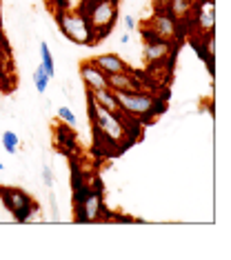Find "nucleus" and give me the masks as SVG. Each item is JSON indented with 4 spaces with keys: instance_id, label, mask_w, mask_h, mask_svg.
Returning <instances> with one entry per match:
<instances>
[{
    "instance_id": "f257e3e1",
    "label": "nucleus",
    "mask_w": 231,
    "mask_h": 260,
    "mask_svg": "<svg viewBox=\"0 0 231 260\" xmlns=\"http://www.w3.org/2000/svg\"><path fill=\"white\" fill-rule=\"evenodd\" d=\"M87 111L91 118L93 134L103 145H109L114 151H124L140 136V120L129 114H111L105 107L87 98Z\"/></svg>"
},
{
    "instance_id": "f03ea898",
    "label": "nucleus",
    "mask_w": 231,
    "mask_h": 260,
    "mask_svg": "<svg viewBox=\"0 0 231 260\" xmlns=\"http://www.w3.org/2000/svg\"><path fill=\"white\" fill-rule=\"evenodd\" d=\"M116 103L124 114L138 118L140 122H149V118H156L158 114L164 111V96H156L149 91H134V93H122L114 91Z\"/></svg>"
},
{
    "instance_id": "7ed1b4c3",
    "label": "nucleus",
    "mask_w": 231,
    "mask_h": 260,
    "mask_svg": "<svg viewBox=\"0 0 231 260\" xmlns=\"http://www.w3.org/2000/svg\"><path fill=\"white\" fill-rule=\"evenodd\" d=\"M118 7H120V0H82L80 9L87 14L96 31V45L109 36L118 22Z\"/></svg>"
},
{
    "instance_id": "20e7f679",
    "label": "nucleus",
    "mask_w": 231,
    "mask_h": 260,
    "mask_svg": "<svg viewBox=\"0 0 231 260\" xmlns=\"http://www.w3.org/2000/svg\"><path fill=\"white\" fill-rule=\"evenodd\" d=\"M56 20H58V29L62 31V36L69 38L71 43L87 45V47L96 45V31H93L87 14L80 7L60 11V14H56Z\"/></svg>"
},
{
    "instance_id": "39448f33",
    "label": "nucleus",
    "mask_w": 231,
    "mask_h": 260,
    "mask_svg": "<svg viewBox=\"0 0 231 260\" xmlns=\"http://www.w3.org/2000/svg\"><path fill=\"white\" fill-rule=\"evenodd\" d=\"M107 211L103 200V189L89 187L82 182L80 187H74V218L78 222H96Z\"/></svg>"
},
{
    "instance_id": "423d86ee",
    "label": "nucleus",
    "mask_w": 231,
    "mask_h": 260,
    "mask_svg": "<svg viewBox=\"0 0 231 260\" xmlns=\"http://www.w3.org/2000/svg\"><path fill=\"white\" fill-rule=\"evenodd\" d=\"M0 200H3L5 209L14 216L16 222H29L34 216L40 214L38 203H36V200L29 196L25 189H20V187L3 185V187H0Z\"/></svg>"
},
{
    "instance_id": "0eeeda50",
    "label": "nucleus",
    "mask_w": 231,
    "mask_h": 260,
    "mask_svg": "<svg viewBox=\"0 0 231 260\" xmlns=\"http://www.w3.org/2000/svg\"><path fill=\"white\" fill-rule=\"evenodd\" d=\"M145 25L149 27L160 40H169V43H180L182 40V29L169 14H156V11H153V16L147 18Z\"/></svg>"
},
{
    "instance_id": "6e6552de",
    "label": "nucleus",
    "mask_w": 231,
    "mask_h": 260,
    "mask_svg": "<svg viewBox=\"0 0 231 260\" xmlns=\"http://www.w3.org/2000/svg\"><path fill=\"white\" fill-rule=\"evenodd\" d=\"M191 18L200 36L213 34V29H216V0H195Z\"/></svg>"
},
{
    "instance_id": "1a4fd4ad",
    "label": "nucleus",
    "mask_w": 231,
    "mask_h": 260,
    "mask_svg": "<svg viewBox=\"0 0 231 260\" xmlns=\"http://www.w3.org/2000/svg\"><path fill=\"white\" fill-rule=\"evenodd\" d=\"M111 91H122V93H134V91H147V82L142 80V76L134 69L120 74H109L107 76Z\"/></svg>"
},
{
    "instance_id": "9d476101",
    "label": "nucleus",
    "mask_w": 231,
    "mask_h": 260,
    "mask_svg": "<svg viewBox=\"0 0 231 260\" xmlns=\"http://www.w3.org/2000/svg\"><path fill=\"white\" fill-rule=\"evenodd\" d=\"M80 80H82V85H85V89H105V87H109L107 74L91 58L80 62Z\"/></svg>"
},
{
    "instance_id": "9b49d317",
    "label": "nucleus",
    "mask_w": 231,
    "mask_h": 260,
    "mask_svg": "<svg viewBox=\"0 0 231 260\" xmlns=\"http://www.w3.org/2000/svg\"><path fill=\"white\" fill-rule=\"evenodd\" d=\"M174 49H176V43H169V40H156V43L145 45L142 58H145V62H164L171 54H174Z\"/></svg>"
},
{
    "instance_id": "f8f14e48",
    "label": "nucleus",
    "mask_w": 231,
    "mask_h": 260,
    "mask_svg": "<svg viewBox=\"0 0 231 260\" xmlns=\"http://www.w3.org/2000/svg\"><path fill=\"white\" fill-rule=\"evenodd\" d=\"M91 60L96 62L98 67L103 69V72H105L107 76H109V74L129 72V69H131V67H129V64L124 62V60H122V58L118 56V54H98V56H93Z\"/></svg>"
},
{
    "instance_id": "ddd939ff",
    "label": "nucleus",
    "mask_w": 231,
    "mask_h": 260,
    "mask_svg": "<svg viewBox=\"0 0 231 260\" xmlns=\"http://www.w3.org/2000/svg\"><path fill=\"white\" fill-rule=\"evenodd\" d=\"M87 98L93 100L100 107H105L107 111H111V114H122V109L118 107V103H116L114 91H111L109 87H105V89H87Z\"/></svg>"
},
{
    "instance_id": "4468645a",
    "label": "nucleus",
    "mask_w": 231,
    "mask_h": 260,
    "mask_svg": "<svg viewBox=\"0 0 231 260\" xmlns=\"http://www.w3.org/2000/svg\"><path fill=\"white\" fill-rule=\"evenodd\" d=\"M193 7H195V0H169L167 14L178 22V25H185V22L191 18Z\"/></svg>"
},
{
    "instance_id": "2eb2a0df",
    "label": "nucleus",
    "mask_w": 231,
    "mask_h": 260,
    "mask_svg": "<svg viewBox=\"0 0 231 260\" xmlns=\"http://www.w3.org/2000/svg\"><path fill=\"white\" fill-rule=\"evenodd\" d=\"M40 58H43L45 74L49 76V78H53V76H56V64H53V56H51V51H49V47H47V43H40Z\"/></svg>"
},
{
    "instance_id": "dca6fc26",
    "label": "nucleus",
    "mask_w": 231,
    "mask_h": 260,
    "mask_svg": "<svg viewBox=\"0 0 231 260\" xmlns=\"http://www.w3.org/2000/svg\"><path fill=\"white\" fill-rule=\"evenodd\" d=\"M18 143H20V138L14 134V132H5L3 134V147H5V151L11 153V156H16L18 153Z\"/></svg>"
},
{
    "instance_id": "f3484780",
    "label": "nucleus",
    "mask_w": 231,
    "mask_h": 260,
    "mask_svg": "<svg viewBox=\"0 0 231 260\" xmlns=\"http://www.w3.org/2000/svg\"><path fill=\"white\" fill-rule=\"evenodd\" d=\"M49 80H51V78L45 74L43 64H40V67L34 72V85H36V89H38L40 93H45V91H47V87H49Z\"/></svg>"
},
{
    "instance_id": "a211bd4d",
    "label": "nucleus",
    "mask_w": 231,
    "mask_h": 260,
    "mask_svg": "<svg viewBox=\"0 0 231 260\" xmlns=\"http://www.w3.org/2000/svg\"><path fill=\"white\" fill-rule=\"evenodd\" d=\"M58 118L62 120V125L76 127V116H74V111H71L69 107H60V109H58Z\"/></svg>"
},
{
    "instance_id": "6ab92c4d",
    "label": "nucleus",
    "mask_w": 231,
    "mask_h": 260,
    "mask_svg": "<svg viewBox=\"0 0 231 260\" xmlns=\"http://www.w3.org/2000/svg\"><path fill=\"white\" fill-rule=\"evenodd\" d=\"M53 14H60V11H67L71 7V0H49V5H47Z\"/></svg>"
},
{
    "instance_id": "aec40b11",
    "label": "nucleus",
    "mask_w": 231,
    "mask_h": 260,
    "mask_svg": "<svg viewBox=\"0 0 231 260\" xmlns=\"http://www.w3.org/2000/svg\"><path fill=\"white\" fill-rule=\"evenodd\" d=\"M43 180H45V185L47 187H53V174H51V167H49V165H45V167H43Z\"/></svg>"
},
{
    "instance_id": "412c9836",
    "label": "nucleus",
    "mask_w": 231,
    "mask_h": 260,
    "mask_svg": "<svg viewBox=\"0 0 231 260\" xmlns=\"http://www.w3.org/2000/svg\"><path fill=\"white\" fill-rule=\"evenodd\" d=\"M124 25H127L129 31H134V29H136V20L131 18V16H124Z\"/></svg>"
},
{
    "instance_id": "4be33fe9",
    "label": "nucleus",
    "mask_w": 231,
    "mask_h": 260,
    "mask_svg": "<svg viewBox=\"0 0 231 260\" xmlns=\"http://www.w3.org/2000/svg\"><path fill=\"white\" fill-rule=\"evenodd\" d=\"M120 43H122V45L129 43V34H122V36H120Z\"/></svg>"
},
{
    "instance_id": "5701e85b",
    "label": "nucleus",
    "mask_w": 231,
    "mask_h": 260,
    "mask_svg": "<svg viewBox=\"0 0 231 260\" xmlns=\"http://www.w3.org/2000/svg\"><path fill=\"white\" fill-rule=\"evenodd\" d=\"M0 27H3V7H0Z\"/></svg>"
},
{
    "instance_id": "b1692460",
    "label": "nucleus",
    "mask_w": 231,
    "mask_h": 260,
    "mask_svg": "<svg viewBox=\"0 0 231 260\" xmlns=\"http://www.w3.org/2000/svg\"><path fill=\"white\" fill-rule=\"evenodd\" d=\"M3 169H5V165H3V162H0V171H3Z\"/></svg>"
},
{
    "instance_id": "393cba45",
    "label": "nucleus",
    "mask_w": 231,
    "mask_h": 260,
    "mask_svg": "<svg viewBox=\"0 0 231 260\" xmlns=\"http://www.w3.org/2000/svg\"><path fill=\"white\" fill-rule=\"evenodd\" d=\"M45 3H47V5H49V0H45Z\"/></svg>"
}]
</instances>
